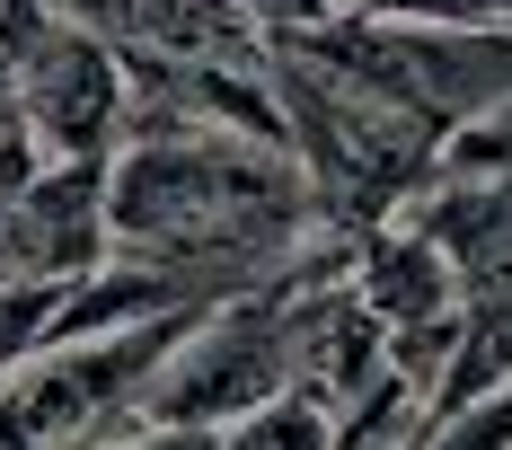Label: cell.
<instances>
[{
	"instance_id": "1",
	"label": "cell",
	"mask_w": 512,
	"mask_h": 450,
	"mask_svg": "<svg viewBox=\"0 0 512 450\" xmlns=\"http://www.w3.org/2000/svg\"><path fill=\"white\" fill-rule=\"evenodd\" d=\"M318 230L301 159L230 124L124 133L106 150V256L168 274L186 300H230L292 265Z\"/></svg>"
},
{
	"instance_id": "2",
	"label": "cell",
	"mask_w": 512,
	"mask_h": 450,
	"mask_svg": "<svg viewBox=\"0 0 512 450\" xmlns=\"http://www.w3.org/2000/svg\"><path fill=\"white\" fill-rule=\"evenodd\" d=\"M265 80H274V115H283V150L301 159L309 195H318V230L354 239L380 230L389 212L424 195V177L442 168V142L407 98H389L362 62L327 45V27L309 36H274L265 45Z\"/></svg>"
},
{
	"instance_id": "3",
	"label": "cell",
	"mask_w": 512,
	"mask_h": 450,
	"mask_svg": "<svg viewBox=\"0 0 512 450\" xmlns=\"http://www.w3.org/2000/svg\"><path fill=\"white\" fill-rule=\"evenodd\" d=\"M407 221L451 265V353L424 398V415H442V406L512 380V159H477V150L442 142V168L424 177Z\"/></svg>"
},
{
	"instance_id": "4",
	"label": "cell",
	"mask_w": 512,
	"mask_h": 450,
	"mask_svg": "<svg viewBox=\"0 0 512 450\" xmlns=\"http://www.w3.org/2000/svg\"><path fill=\"white\" fill-rule=\"evenodd\" d=\"M195 318L204 309H168V318L18 362L0 380V450H106L115 433H142V398Z\"/></svg>"
},
{
	"instance_id": "5",
	"label": "cell",
	"mask_w": 512,
	"mask_h": 450,
	"mask_svg": "<svg viewBox=\"0 0 512 450\" xmlns=\"http://www.w3.org/2000/svg\"><path fill=\"white\" fill-rule=\"evenodd\" d=\"M0 71L9 124L36 142V159H106L124 142V53L71 9L0 0Z\"/></svg>"
},
{
	"instance_id": "6",
	"label": "cell",
	"mask_w": 512,
	"mask_h": 450,
	"mask_svg": "<svg viewBox=\"0 0 512 450\" xmlns=\"http://www.w3.org/2000/svg\"><path fill=\"white\" fill-rule=\"evenodd\" d=\"M345 292H354L362 318L380 327L398 380H407L415 398H433L442 353H451V265H442V248L415 230L407 212H389L380 230H354V248H345Z\"/></svg>"
},
{
	"instance_id": "7",
	"label": "cell",
	"mask_w": 512,
	"mask_h": 450,
	"mask_svg": "<svg viewBox=\"0 0 512 450\" xmlns=\"http://www.w3.org/2000/svg\"><path fill=\"white\" fill-rule=\"evenodd\" d=\"M106 265V159H36L0 212V283H80Z\"/></svg>"
},
{
	"instance_id": "8",
	"label": "cell",
	"mask_w": 512,
	"mask_h": 450,
	"mask_svg": "<svg viewBox=\"0 0 512 450\" xmlns=\"http://www.w3.org/2000/svg\"><path fill=\"white\" fill-rule=\"evenodd\" d=\"M53 9H71L124 62H168V71H186V62H265V36L230 0H53Z\"/></svg>"
},
{
	"instance_id": "9",
	"label": "cell",
	"mask_w": 512,
	"mask_h": 450,
	"mask_svg": "<svg viewBox=\"0 0 512 450\" xmlns=\"http://www.w3.org/2000/svg\"><path fill=\"white\" fill-rule=\"evenodd\" d=\"M212 450H336V415L309 398V389H283V398L248 406L239 424H221Z\"/></svg>"
},
{
	"instance_id": "10",
	"label": "cell",
	"mask_w": 512,
	"mask_h": 450,
	"mask_svg": "<svg viewBox=\"0 0 512 450\" xmlns=\"http://www.w3.org/2000/svg\"><path fill=\"white\" fill-rule=\"evenodd\" d=\"M407 450H512V380L442 406V415H424L407 433Z\"/></svg>"
},
{
	"instance_id": "11",
	"label": "cell",
	"mask_w": 512,
	"mask_h": 450,
	"mask_svg": "<svg viewBox=\"0 0 512 450\" xmlns=\"http://www.w3.org/2000/svg\"><path fill=\"white\" fill-rule=\"evenodd\" d=\"M230 9L248 18L265 45H274V36H309V27H327V18H345L336 0H230Z\"/></svg>"
},
{
	"instance_id": "12",
	"label": "cell",
	"mask_w": 512,
	"mask_h": 450,
	"mask_svg": "<svg viewBox=\"0 0 512 450\" xmlns=\"http://www.w3.org/2000/svg\"><path fill=\"white\" fill-rule=\"evenodd\" d=\"M106 450H212L204 424H142V433H115Z\"/></svg>"
},
{
	"instance_id": "13",
	"label": "cell",
	"mask_w": 512,
	"mask_h": 450,
	"mask_svg": "<svg viewBox=\"0 0 512 450\" xmlns=\"http://www.w3.org/2000/svg\"><path fill=\"white\" fill-rule=\"evenodd\" d=\"M362 450H407V442H362Z\"/></svg>"
}]
</instances>
